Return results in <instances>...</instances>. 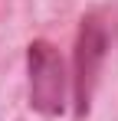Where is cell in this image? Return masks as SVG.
<instances>
[{"label":"cell","instance_id":"obj_1","mask_svg":"<svg viewBox=\"0 0 118 121\" xmlns=\"http://www.w3.org/2000/svg\"><path fill=\"white\" fill-rule=\"evenodd\" d=\"M112 46V23L102 10L85 13L76 33V49H72V101H76V118L82 121L92 108L98 75Z\"/></svg>","mask_w":118,"mask_h":121},{"label":"cell","instance_id":"obj_2","mask_svg":"<svg viewBox=\"0 0 118 121\" xmlns=\"http://www.w3.org/2000/svg\"><path fill=\"white\" fill-rule=\"evenodd\" d=\"M26 72H30V105L46 118H59L66 111L69 92V75L59 49L46 39H33L26 46Z\"/></svg>","mask_w":118,"mask_h":121}]
</instances>
